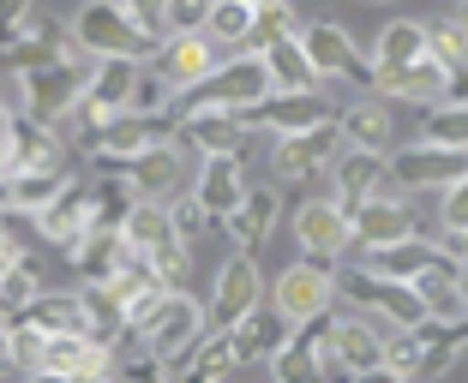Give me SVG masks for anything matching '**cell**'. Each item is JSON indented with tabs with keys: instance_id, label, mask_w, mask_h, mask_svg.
Listing matches in <instances>:
<instances>
[{
	"instance_id": "cell-1",
	"label": "cell",
	"mask_w": 468,
	"mask_h": 383,
	"mask_svg": "<svg viewBox=\"0 0 468 383\" xmlns=\"http://www.w3.org/2000/svg\"><path fill=\"white\" fill-rule=\"evenodd\" d=\"M72 42L90 60H151L156 55V30H144L121 0H84L72 13Z\"/></svg>"
},
{
	"instance_id": "cell-2",
	"label": "cell",
	"mask_w": 468,
	"mask_h": 383,
	"mask_svg": "<svg viewBox=\"0 0 468 383\" xmlns=\"http://www.w3.org/2000/svg\"><path fill=\"white\" fill-rule=\"evenodd\" d=\"M210 329V317H205V300H193V294H180V287H168L163 294V305H156L144 324L133 329L138 342L151 347V359L163 366V378H175L180 366H186V354H193V342Z\"/></svg>"
},
{
	"instance_id": "cell-3",
	"label": "cell",
	"mask_w": 468,
	"mask_h": 383,
	"mask_svg": "<svg viewBox=\"0 0 468 383\" xmlns=\"http://www.w3.org/2000/svg\"><path fill=\"white\" fill-rule=\"evenodd\" d=\"M180 96H186V109H240L247 114L252 102L271 96V78H264L259 48H229L210 78H198L193 90H180Z\"/></svg>"
},
{
	"instance_id": "cell-4",
	"label": "cell",
	"mask_w": 468,
	"mask_h": 383,
	"mask_svg": "<svg viewBox=\"0 0 468 383\" xmlns=\"http://www.w3.org/2000/svg\"><path fill=\"white\" fill-rule=\"evenodd\" d=\"M175 138L193 156H252L271 132H259L240 109H180Z\"/></svg>"
},
{
	"instance_id": "cell-5",
	"label": "cell",
	"mask_w": 468,
	"mask_h": 383,
	"mask_svg": "<svg viewBox=\"0 0 468 383\" xmlns=\"http://www.w3.org/2000/svg\"><path fill=\"white\" fill-rule=\"evenodd\" d=\"M336 150H343L336 120L301 126V132H276L271 138V180H276V186H313V180L331 168Z\"/></svg>"
},
{
	"instance_id": "cell-6",
	"label": "cell",
	"mask_w": 468,
	"mask_h": 383,
	"mask_svg": "<svg viewBox=\"0 0 468 383\" xmlns=\"http://www.w3.org/2000/svg\"><path fill=\"white\" fill-rule=\"evenodd\" d=\"M30 371L48 378H109L114 371V347L90 329H42L30 347Z\"/></svg>"
},
{
	"instance_id": "cell-7",
	"label": "cell",
	"mask_w": 468,
	"mask_h": 383,
	"mask_svg": "<svg viewBox=\"0 0 468 383\" xmlns=\"http://www.w3.org/2000/svg\"><path fill=\"white\" fill-rule=\"evenodd\" d=\"M84 78H90V55L72 42V55H55L42 67H25V109L37 114L42 126L72 114V102L84 96Z\"/></svg>"
},
{
	"instance_id": "cell-8",
	"label": "cell",
	"mask_w": 468,
	"mask_h": 383,
	"mask_svg": "<svg viewBox=\"0 0 468 383\" xmlns=\"http://www.w3.org/2000/svg\"><path fill=\"white\" fill-rule=\"evenodd\" d=\"M378 354H385V336L367 324L360 312H336L331 336L318 342V378H378Z\"/></svg>"
},
{
	"instance_id": "cell-9",
	"label": "cell",
	"mask_w": 468,
	"mask_h": 383,
	"mask_svg": "<svg viewBox=\"0 0 468 383\" xmlns=\"http://www.w3.org/2000/svg\"><path fill=\"white\" fill-rule=\"evenodd\" d=\"M336 305V264L331 258H294L289 270L271 282V312L282 317V324H301V317L313 312H331Z\"/></svg>"
},
{
	"instance_id": "cell-10",
	"label": "cell",
	"mask_w": 468,
	"mask_h": 383,
	"mask_svg": "<svg viewBox=\"0 0 468 383\" xmlns=\"http://www.w3.org/2000/svg\"><path fill=\"white\" fill-rule=\"evenodd\" d=\"M402 233H420V210H414V198H402L397 186L372 192V198H360V204H348V240H355L348 252L390 246V240H402Z\"/></svg>"
},
{
	"instance_id": "cell-11",
	"label": "cell",
	"mask_w": 468,
	"mask_h": 383,
	"mask_svg": "<svg viewBox=\"0 0 468 383\" xmlns=\"http://www.w3.org/2000/svg\"><path fill=\"white\" fill-rule=\"evenodd\" d=\"M222 55H229V48H217L205 30H163V36H156L151 67H156V78L180 96V90H193L198 78H210Z\"/></svg>"
},
{
	"instance_id": "cell-12",
	"label": "cell",
	"mask_w": 468,
	"mask_h": 383,
	"mask_svg": "<svg viewBox=\"0 0 468 383\" xmlns=\"http://www.w3.org/2000/svg\"><path fill=\"white\" fill-rule=\"evenodd\" d=\"M294 36H301V48H306L318 78H348V84H360V90H372V55H360L343 25L318 18V25H301Z\"/></svg>"
},
{
	"instance_id": "cell-13",
	"label": "cell",
	"mask_w": 468,
	"mask_h": 383,
	"mask_svg": "<svg viewBox=\"0 0 468 383\" xmlns=\"http://www.w3.org/2000/svg\"><path fill=\"white\" fill-rule=\"evenodd\" d=\"M463 168H468V150L414 138L409 150H390V186L397 192H444Z\"/></svg>"
},
{
	"instance_id": "cell-14",
	"label": "cell",
	"mask_w": 468,
	"mask_h": 383,
	"mask_svg": "<svg viewBox=\"0 0 468 383\" xmlns=\"http://www.w3.org/2000/svg\"><path fill=\"white\" fill-rule=\"evenodd\" d=\"M289 228H294V246L306 252V258H331V264H343L348 258V210L336 204L331 192L324 198H301L294 204V216H289Z\"/></svg>"
},
{
	"instance_id": "cell-15",
	"label": "cell",
	"mask_w": 468,
	"mask_h": 383,
	"mask_svg": "<svg viewBox=\"0 0 468 383\" xmlns=\"http://www.w3.org/2000/svg\"><path fill=\"white\" fill-rule=\"evenodd\" d=\"M121 180H126L133 198L168 204V198L186 186V144H180V138H163V144H151V150H138L133 162H121Z\"/></svg>"
},
{
	"instance_id": "cell-16",
	"label": "cell",
	"mask_w": 468,
	"mask_h": 383,
	"mask_svg": "<svg viewBox=\"0 0 468 383\" xmlns=\"http://www.w3.org/2000/svg\"><path fill=\"white\" fill-rule=\"evenodd\" d=\"M259 300H264V270H259V258H252V252L234 246V258L217 270V287H210V300H205V317L217 329H229L234 317L252 312Z\"/></svg>"
},
{
	"instance_id": "cell-17",
	"label": "cell",
	"mask_w": 468,
	"mask_h": 383,
	"mask_svg": "<svg viewBox=\"0 0 468 383\" xmlns=\"http://www.w3.org/2000/svg\"><path fill=\"white\" fill-rule=\"evenodd\" d=\"M336 132L355 150H397V102H385L378 90H360L348 109H336Z\"/></svg>"
},
{
	"instance_id": "cell-18",
	"label": "cell",
	"mask_w": 468,
	"mask_h": 383,
	"mask_svg": "<svg viewBox=\"0 0 468 383\" xmlns=\"http://www.w3.org/2000/svg\"><path fill=\"white\" fill-rule=\"evenodd\" d=\"M247 120L259 126V132H301V126H318V120H336V102L318 90H271L264 102H252Z\"/></svg>"
},
{
	"instance_id": "cell-19",
	"label": "cell",
	"mask_w": 468,
	"mask_h": 383,
	"mask_svg": "<svg viewBox=\"0 0 468 383\" xmlns=\"http://www.w3.org/2000/svg\"><path fill=\"white\" fill-rule=\"evenodd\" d=\"M331 198L336 204H360V198H372V192H390V156L385 150H355V144H343V150L331 156Z\"/></svg>"
},
{
	"instance_id": "cell-20",
	"label": "cell",
	"mask_w": 468,
	"mask_h": 383,
	"mask_svg": "<svg viewBox=\"0 0 468 383\" xmlns=\"http://www.w3.org/2000/svg\"><path fill=\"white\" fill-rule=\"evenodd\" d=\"M372 90L385 96V102L432 109V102H444V67H439L432 55L409 60V67H378V72H372Z\"/></svg>"
},
{
	"instance_id": "cell-21",
	"label": "cell",
	"mask_w": 468,
	"mask_h": 383,
	"mask_svg": "<svg viewBox=\"0 0 468 383\" xmlns=\"http://www.w3.org/2000/svg\"><path fill=\"white\" fill-rule=\"evenodd\" d=\"M247 156H205L198 162V180H193V198L205 204L210 222H222L234 204H240V192H247Z\"/></svg>"
},
{
	"instance_id": "cell-22",
	"label": "cell",
	"mask_w": 468,
	"mask_h": 383,
	"mask_svg": "<svg viewBox=\"0 0 468 383\" xmlns=\"http://www.w3.org/2000/svg\"><path fill=\"white\" fill-rule=\"evenodd\" d=\"M276 216H282V192H276V186H247V192H240V204H234L217 228L229 233L240 252H252L264 233L276 228Z\"/></svg>"
},
{
	"instance_id": "cell-23",
	"label": "cell",
	"mask_w": 468,
	"mask_h": 383,
	"mask_svg": "<svg viewBox=\"0 0 468 383\" xmlns=\"http://www.w3.org/2000/svg\"><path fill=\"white\" fill-rule=\"evenodd\" d=\"M37 228L48 233V240H55L60 252H72V246L84 240V233H90V192L67 180V186H60L55 198H48V204L37 210Z\"/></svg>"
},
{
	"instance_id": "cell-24",
	"label": "cell",
	"mask_w": 468,
	"mask_h": 383,
	"mask_svg": "<svg viewBox=\"0 0 468 383\" xmlns=\"http://www.w3.org/2000/svg\"><path fill=\"white\" fill-rule=\"evenodd\" d=\"M360 264H367L372 275H390V282H414L427 264H439V246H432V233H402L390 246H367Z\"/></svg>"
},
{
	"instance_id": "cell-25",
	"label": "cell",
	"mask_w": 468,
	"mask_h": 383,
	"mask_svg": "<svg viewBox=\"0 0 468 383\" xmlns=\"http://www.w3.org/2000/svg\"><path fill=\"white\" fill-rule=\"evenodd\" d=\"M282 336H289V324H282L264 300L229 324V342H234V354H240V366H264V359L282 347Z\"/></svg>"
},
{
	"instance_id": "cell-26",
	"label": "cell",
	"mask_w": 468,
	"mask_h": 383,
	"mask_svg": "<svg viewBox=\"0 0 468 383\" xmlns=\"http://www.w3.org/2000/svg\"><path fill=\"white\" fill-rule=\"evenodd\" d=\"M259 60H264V78H271V90H318V84H324V78L313 72V60H306L301 36H276V42H264Z\"/></svg>"
},
{
	"instance_id": "cell-27",
	"label": "cell",
	"mask_w": 468,
	"mask_h": 383,
	"mask_svg": "<svg viewBox=\"0 0 468 383\" xmlns=\"http://www.w3.org/2000/svg\"><path fill=\"white\" fill-rule=\"evenodd\" d=\"M414 294H420L427 317H439V324H463V317H468L463 294H456V264H451V258L427 264V270L414 275Z\"/></svg>"
},
{
	"instance_id": "cell-28",
	"label": "cell",
	"mask_w": 468,
	"mask_h": 383,
	"mask_svg": "<svg viewBox=\"0 0 468 383\" xmlns=\"http://www.w3.org/2000/svg\"><path fill=\"white\" fill-rule=\"evenodd\" d=\"M427 55V25L420 18H390L385 30H378V42H372V72L378 67H409V60Z\"/></svg>"
},
{
	"instance_id": "cell-29",
	"label": "cell",
	"mask_w": 468,
	"mask_h": 383,
	"mask_svg": "<svg viewBox=\"0 0 468 383\" xmlns=\"http://www.w3.org/2000/svg\"><path fill=\"white\" fill-rule=\"evenodd\" d=\"M180 371H186V378H198V383H222V378H234V371H240V354H234L229 329H217V336H198Z\"/></svg>"
},
{
	"instance_id": "cell-30",
	"label": "cell",
	"mask_w": 468,
	"mask_h": 383,
	"mask_svg": "<svg viewBox=\"0 0 468 383\" xmlns=\"http://www.w3.org/2000/svg\"><path fill=\"white\" fill-rule=\"evenodd\" d=\"M205 36L217 42V48H247V36H252V6H247V0H210Z\"/></svg>"
},
{
	"instance_id": "cell-31",
	"label": "cell",
	"mask_w": 468,
	"mask_h": 383,
	"mask_svg": "<svg viewBox=\"0 0 468 383\" xmlns=\"http://www.w3.org/2000/svg\"><path fill=\"white\" fill-rule=\"evenodd\" d=\"M306 18H301V6L294 0H259L252 6V36H247V48H264V42H276V36H294Z\"/></svg>"
},
{
	"instance_id": "cell-32",
	"label": "cell",
	"mask_w": 468,
	"mask_h": 383,
	"mask_svg": "<svg viewBox=\"0 0 468 383\" xmlns=\"http://www.w3.org/2000/svg\"><path fill=\"white\" fill-rule=\"evenodd\" d=\"M420 138L468 150V102H432V109H420Z\"/></svg>"
},
{
	"instance_id": "cell-33",
	"label": "cell",
	"mask_w": 468,
	"mask_h": 383,
	"mask_svg": "<svg viewBox=\"0 0 468 383\" xmlns=\"http://www.w3.org/2000/svg\"><path fill=\"white\" fill-rule=\"evenodd\" d=\"M427 55L439 60V67H463L468 60V18L463 13H444L427 25Z\"/></svg>"
},
{
	"instance_id": "cell-34",
	"label": "cell",
	"mask_w": 468,
	"mask_h": 383,
	"mask_svg": "<svg viewBox=\"0 0 468 383\" xmlns=\"http://www.w3.org/2000/svg\"><path fill=\"white\" fill-rule=\"evenodd\" d=\"M168 222L180 228V240H198V233H210V228H217V222L205 216V204H198L193 192H175V198H168Z\"/></svg>"
},
{
	"instance_id": "cell-35",
	"label": "cell",
	"mask_w": 468,
	"mask_h": 383,
	"mask_svg": "<svg viewBox=\"0 0 468 383\" xmlns=\"http://www.w3.org/2000/svg\"><path fill=\"white\" fill-rule=\"evenodd\" d=\"M210 0H168L163 6V30H205Z\"/></svg>"
},
{
	"instance_id": "cell-36",
	"label": "cell",
	"mask_w": 468,
	"mask_h": 383,
	"mask_svg": "<svg viewBox=\"0 0 468 383\" xmlns=\"http://www.w3.org/2000/svg\"><path fill=\"white\" fill-rule=\"evenodd\" d=\"M18 168V120L6 109H0V180Z\"/></svg>"
},
{
	"instance_id": "cell-37",
	"label": "cell",
	"mask_w": 468,
	"mask_h": 383,
	"mask_svg": "<svg viewBox=\"0 0 468 383\" xmlns=\"http://www.w3.org/2000/svg\"><path fill=\"white\" fill-rule=\"evenodd\" d=\"M30 25V0H0V36H25Z\"/></svg>"
},
{
	"instance_id": "cell-38",
	"label": "cell",
	"mask_w": 468,
	"mask_h": 383,
	"mask_svg": "<svg viewBox=\"0 0 468 383\" xmlns=\"http://www.w3.org/2000/svg\"><path fill=\"white\" fill-rule=\"evenodd\" d=\"M121 6H126V13H133L144 30H156V36H163V6H168V0H121Z\"/></svg>"
},
{
	"instance_id": "cell-39",
	"label": "cell",
	"mask_w": 468,
	"mask_h": 383,
	"mask_svg": "<svg viewBox=\"0 0 468 383\" xmlns=\"http://www.w3.org/2000/svg\"><path fill=\"white\" fill-rule=\"evenodd\" d=\"M18 264H25V252H18V240H13V233H0V282H6V275H13Z\"/></svg>"
},
{
	"instance_id": "cell-40",
	"label": "cell",
	"mask_w": 468,
	"mask_h": 383,
	"mask_svg": "<svg viewBox=\"0 0 468 383\" xmlns=\"http://www.w3.org/2000/svg\"><path fill=\"white\" fill-rule=\"evenodd\" d=\"M456 294H463V305H468V258L456 264Z\"/></svg>"
},
{
	"instance_id": "cell-41",
	"label": "cell",
	"mask_w": 468,
	"mask_h": 383,
	"mask_svg": "<svg viewBox=\"0 0 468 383\" xmlns=\"http://www.w3.org/2000/svg\"><path fill=\"white\" fill-rule=\"evenodd\" d=\"M372 6H397V0H372Z\"/></svg>"
},
{
	"instance_id": "cell-42",
	"label": "cell",
	"mask_w": 468,
	"mask_h": 383,
	"mask_svg": "<svg viewBox=\"0 0 468 383\" xmlns=\"http://www.w3.org/2000/svg\"><path fill=\"white\" fill-rule=\"evenodd\" d=\"M463 18H468V0H463Z\"/></svg>"
},
{
	"instance_id": "cell-43",
	"label": "cell",
	"mask_w": 468,
	"mask_h": 383,
	"mask_svg": "<svg viewBox=\"0 0 468 383\" xmlns=\"http://www.w3.org/2000/svg\"><path fill=\"white\" fill-rule=\"evenodd\" d=\"M247 6H259V0H247Z\"/></svg>"
}]
</instances>
